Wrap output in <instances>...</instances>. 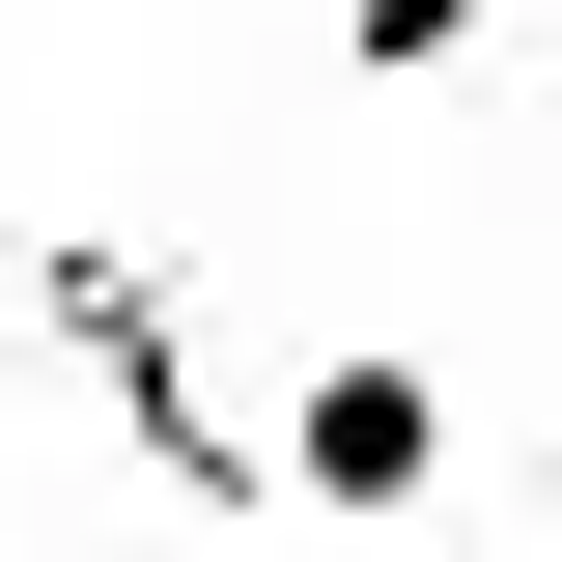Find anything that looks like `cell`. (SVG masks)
Segmentation results:
<instances>
[{
  "mask_svg": "<svg viewBox=\"0 0 562 562\" xmlns=\"http://www.w3.org/2000/svg\"><path fill=\"white\" fill-rule=\"evenodd\" d=\"M338 85H479V0H338Z\"/></svg>",
  "mask_w": 562,
  "mask_h": 562,
  "instance_id": "7a4b0ae2",
  "label": "cell"
},
{
  "mask_svg": "<svg viewBox=\"0 0 562 562\" xmlns=\"http://www.w3.org/2000/svg\"><path fill=\"white\" fill-rule=\"evenodd\" d=\"M254 479L310 506V535H422V506H450V366L422 338H310V394L254 422Z\"/></svg>",
  "mask_w": 562,
  "mask_h": 562,
  "instance_id": "6da1fadb",
  "label": "cell"
}]
</instances>
